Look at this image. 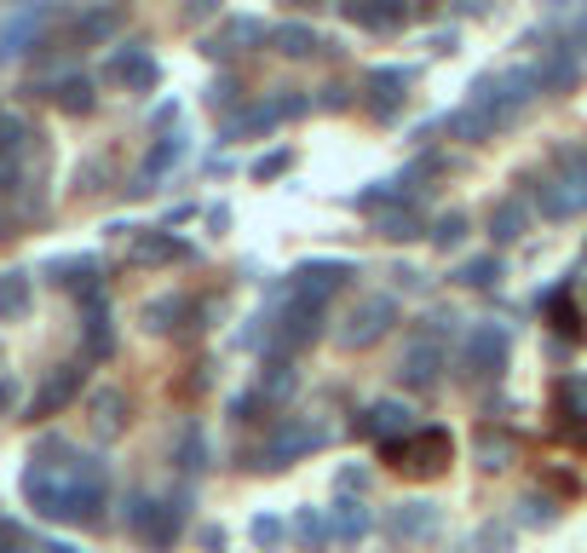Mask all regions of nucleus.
<instances>
[{
	"mask_svg": "<svg viewBox=\"0 0 587 553\" xmlns=\"http://www.w3.org/2000/svg\"><path fill=\"white\" fill-rule=\"evenodd\" d=\"M530 98H535V75L530 69H496V75H478L472 93H467V105L461 110H449L438 128L449 139H496L501 128H513V121L530 110Z\"/></svg>",
	"mask_w": 587,
	"mask_h": 553,
	"instance_id": "1",
	"label": "nucleus"
},
{
	"mask_svg": "<svg viewBox=\"0 0 587 553\" xmlns=\"http://www.w3.org/2000/svg\"><path fill=\"white\" fill-rule=\"evenodd\" d=\"M380 462L398 467L403 479H444L449 462H455V438H449V426H415L410 438H392V444H380Z\"/></svg>",
	"mask_w": 587,
	"mask_h": 553,
	"instance_id": "2",
	"label": "nucleus"
},
{
	"mask_svg": "<svg viewBox=\"0 0 587 553\" xmlns=\"http://www.w3.org/2000/svg\"><path fill=\"white\" fill-rule=\"evenodd\" d=\"M260 323H265V358H294V351H305L323 335V306H305L289 289H276L271 312H260Z\"/></svg>",
	"mask_w": 587,
	"mask_h": 553,
	"instance_id": "3",
	"label": "nucleus"
},
{
	"mask_svg": "<svg viewBox=\"0 0 587 553\" xmlns=\"http://www.w3.org/2000/svg\"><path fill=\"white\" fill-rule=\"evenodd\" d=\"M328 444V426L312 421V415H294V421H276L271 433H265V449H260V462L253 467H265V473H283L294 467L300 456H312V449Z\"/></svg>",
	"mask_w": 587,
	"mask_h": 553,
	"instance_id": "4",
	"label": "nucleus"
},
{
	"mask_svg": "<svg viewBox=\"0 0 587 553\" xmlns=\"http://www.w3.org/2000/svg\"><path fill=\"white\" fill-rule=\"evenodd\" d=\"M507 358H513V329L507 323H472L467 340H461V381H490V375L507 369Z\"/></svg>",
	"mask_w": 587,
	"mask_h": 553,
	"instance_id": "5",
	"label": "nucleus"
},
{
	"mask_svg": "<svg viewBox=\"0 0 587 553\" xmlns=\"http://www.w3.org/2000/svg\"><path fill=\"white\" fill-rule=\"evenodd\" d=\"M392 323H398V300H392V294H363V300H357V306L340 317L335 340H340L346 351H369L374 340L392 335Z\"/></svg>",
	"mask_w": 587,
	"mask_h": 553,
	"instance_id": "6",
	"label": "nucleus"
},
{
	"mask_svg": "<svg viewBox=\"0 0 587 553\" xmlns=\"http://www.w3.org/2000/svg\"><path fill=\"white\" fill-rule=\"evenodd\" d=\"M444 369H449V346H444L438 335L415 329L410 340H403V358H398V381H403V392H432V387L444 381Z\"/></svg>",
	"mask_w": 587,
	"mask_h": 553,
	"instance_id": "7",
	"label": "nucleus"
},
{
	"mask_svg": "<svg viewBox=\"0 0 587 553\" xmlns=\"http://www.w3.org/2000/svg\"><path fill=\"white\" fill-rule=\"evenodd\" d=\"M305 110H312V98L294 93V87H283V93L260 98L253 110H242V116L225 121V139H253V133H271V128H283V121H294V116H305Z\"/></svg>",
	"mask_w": 587,
	"mask_h": 553,
	"instance_id": "8",
	"label": "nucleus"
},
{
	"mask_svg": "<svg viewBox=\"0 0 587 553\" xmlns=\"http://www.w3.org/2000/svg\"><path fill=\"white\" fill-rule=\"evenodd\" d=\"M265 41H271L265 23H260V18H248V12H237V18H225L219 30L202 35V53L219 58V64H237L242 53H253V46H265Z\"/></svg>",
	"mask_w": 587,
	"mask_h": 553,
	"instance_id": "9",
	"label": "nucleus"
},
{
	"mask_svg": "<svg viewBox=\"0 0 587 553\" xmlns=\"http://www.w3.org/2000/svg\"><path fill=\"white\" fill-rule=\"evenodd\" d=\"M351 276H357L351 260H305V265L289 276V294L305 300V306H323V300H328V294H340Z\"/></svg>",
	"mask_w": 587,
	"mask_h": 553,
	"instance_id": "10",
	"label": "nucleus"
},
{
	"mask_svg": "<svg viewBox=\"0 0 587 553\" xmlns=\"http://www.w3.org/2000/svg\"><path fill=\"white\" fill-rule=\"evenodd\" d=\"M438 531H444L438 501H398V508H387V536L392 542H432Z\"/></svg>",
	"mask_w": 587,
	"mask_h": 553,
	"instance_id": "11",
	"label": "nucleus"
},
{
	"mask_svg": "<svg viewBox=\"0 0 587 553\" xmlns=\"http://www.w3.org/2000/svg\"><path fill=\"white\" fill-rule=\"evenodd\" d=\"M105 82H116V87H127V93H156L162 64L150 58V46H116L110 64H105Z\"/></svg>",
	"mask_w": 587,
	"mask_h": 553,
	"instance_id": "12",
	"label": "nucleus"
},
{
	"mask_svg": "<svg viewBox=\"0 0 587 553\" xmlns=\"http://www.w3.org/2000/svg\"><path fill=\"white\" fill-rule=\"evenodd\" d=\"M403 98H410V69H403V64H380V69L363 75V105L374 116H398Z\"/></svg>",
	"mask_w": 587,
	"mask_h": 553,
	"instance_id": "13",
	"label": "nucleus"
},
{
	"mask_svg": "<svg viewBox=\"0 0 587 553\" xmlns=\"http://www.w3.org/2000/svg\"><path fill=\"white\" fill-rule=\"evenodd\" d=\"M410 404H398V398H380V404H369L363 415L351 421V433H363V438H380V444H392L398 433L410 438Z\"/></svg>",
	"mask_w": 587,
	"mask_h": 553,
	"instance_id": "14",
	"label": "nucleus"
},
{
	"mask_svg": "<svg viewBox=\"0 0 587 553\" xmlns=\"http://www.w3.org/2000/svg\"><path fill=\"white\" fill-rule=\"evenodd\" d=\"M346 23H357V30H374V35H398L403 23H410V7L403 0H346Z\"/></svg>",
	"mask_w": 587,
	"mask_h": 553,
	"instance_id": "15",
	"label": "nucleus"
},
{
	"mask_svg": "<svg viewBox=\"0 0 587 553\" xmlns=\"http://www.w3.org/2000/svg\"><path fill=\"white\" fill-rule=\"evenodd\" d=\"M530 75H535V93H570L581 82V53L576 46H553V53H542V64H535Z\"/></svg>",
	"mask_w": 587,
	"mask_h": 553,
	"instance_id": "16",
	"label": "nucleus"
},
{
	"mask_svg": "<svg viewBox=\"0 0 587 553\" xmlns=\"http://www.w3.org/2000/svg\"><path fill=\"white\" fill-rule=\"evenodd\" d=\"M75 392H81V364H64V369H53V375H46V381H41L35 404H30V421L58 415L64 404H75Z\"/></svg>",
	"mask_w": 587,
	"mask_h": 553,
	"instance_id": "17",
	"label": "nucleus"
},
{
	"mask_svg": "<svg viewBox=\"0 0 587 553\" xmlns=\"http://www.w3.org/2000/svg\"><path fill=\"white\" fill-rule=\"evenodd\" d=\"M369 531H374V513L363 508V496H340L335 508H328V542L351 547V542H363Z\"/></svg>",
	"mask_w": 587,
	"mask_h": 553,
	"instance_id": "18",
	"label": "nucleus"
},
{
	"mask_svg": "<svg viewBox=\"0 0 587 553\" xmlns=\"http://www.w3.org/2000/svg\"><path fill=\"white\" fill-rule=\"evenodd\" d=\"M535 203H542V219H576V214H587V185L570 180V173H558V180L542 185Z\"/></svg>",
	"mask_w": 587,
	"mask_h": 553,
	"instance_id": "19",
	"label": "nucleus"
},
{
	"mask_svg": "<svg viewBox=\"0 0 587 553\" xmlns=\"http://www.w3.org/2000/svg\"><path fill=\"white\" fill-rule=\"evenodd\" d=\"M87 415H93V433L98 438H121L127 433V392H116V387H98L93 398H87Z\"/></svg>",
	"mask_w": 587,
	"mask_h": 553,
	"instance_id": "20",
	"label": "nucleus"
},
{
	"mask_svg": "<svg viewBox=\"0 0 587 553\" xmlns=\"http://www.w3.org/2000/svg\"><path fill=\"white\" fill-rule=\"evenodd\" d=\"M127 260H133V265H173V260H191V248L178 242L173 231H139L133 248H127Z\"/></svg>",
	"mask_w": 587,
	"mask_h": 553,
	"instance_id": "21",
	"label": "nucleus"
},
{
	"mask_svg": "<svg viewBox=\"0 0 587 553\" xmlns=\"http://www.w3.org/2000/svg\"><path fill=\"white\" fill-rule=\"evenodd\" d=\"M553 410L565 415V433H587V375H558Z\"/></svg>",
	"mask_w": 587,
	"mask_h": 553,
	"instance_id": "22",
	"label": "nucleus"
},
{
	"mask_svg": "<svg viewBox=\"0 0 587 553\" xmlns=\"http://www.w3.org/2000/svg\"><path fill=\"white\" fill-rule=\"evenodd\" d=\"M81 329H87V358H110V351H116V329H110L105 294L81 300Z\"/></svg>",
	"mask_w": 587,
	"mask_h": 553,
	"instance_id": "23",
	"label": "nucleus"
},
{
	"mask_svg": "<svg viewBox=\"0 0 587 553\" xmlns=\"http://www.w3.org/2000/svg\"><path fill=\"white\" fill-rule=\"evenodd\" d=\"M191 317H196V306L185 294H162V300L144 306V329L150 335H173V329H191Z\"/></svg>",
	"mask_w": 587,
	"mask_h": 553,
	"instance_id": "24",
	"label": "nucleus"
},
{
	"mask_svg": "<svg viewBox=\"0 0 587 553\" xmlns=\"http://www.w3.org/2000/svg\"><path fill=\"white\" fill-rule=\"evenodd\" d=\"M271 46H276V53H283V58L305 64V58H317L328 41L312 30V23H276V30H271Z\"/></svg>",
	"mask_w": 587,
	"mask_h": 553,
	"instance_id": "25",
	"label": "nucleus"
},
{
	"mask_svg": "<svg viewBox=\"0 0 587 553\" xmlns=\"http://www.w3.org/2000/svg\"><path fill=\"white\" fill-rule=\"evenodd\" d=\"M265 398V404H289V398L300 392V369H294V358H265L260 364V387H253Z\"/></svg>",
	"mask_w": 587,
	"mask_h": 553,
	"instance_id": "26",
	"label": "nucleus"
},
{
	"mask_svg": "<svg viewBox=\"0 0 587 553\" xmlns=\"http://www.w3.org/2000/svg\"><path fill=\"white\" fill-rule=\"evenodd\" d=\"M185 508H191L185 496H167V501H156V513H150V531H144V542L156 547V553L178 542V531H185Z\"/></svg>",
	"mask_w": 587,
	"mask_h": 553,
	"instance_id": "27",
	"label": "nucleus"
},
{
	"mask_svg": "<svg viewBox=\"0 0 587 553\" xmlns=\"http://www.w3.org/2000/svg\"><path fill=\"white\" fill-rule=\"evenodd\" d=\"M524 231H530V203L524 196H507V203L490 208V237L496 242H519Z\"/></svg>",
	"mask_w": 587,
	"mask_h": 553,
	"instance_id": "28",
	"label": "nucleus"
},
{
	"mask_svg": "<svg viewBox=\"0 0 587 553\" xmlns=\"http://www.w3.org/2000/svg\"><path fill=\"white\" fill-rule=\"evenodd\" d=\"M41 18H46V12H18L12 23H0V64L18 58V53H30L35 35H41Z\"/></svg>",
	"mask_w": 587,
	"mask_h": 553,
	"instance_id": "29",
	"label": "nucleus"
},
{
	"mask_svg": "<svg viewBox=\"0 0 587 553\" xmlns=\"http://www.w3.org/2000/svg\"><path fill=\"white\" fill-rule=\"evenodd\" d=\"M53 283L75 289L81 300H93V294H98V260H93V254H75V260H53Z\"/></svg>",
	"mask_w": 587,
	"mask_h": 553,
	"instance_id": "30",
	"label": "nucleus"
},
{
	"mask_svg": "<svg viewBox=\"0 0 587 553\" xmlns=\"http://www.w3.org/2000/svg\"><path fill=\"white\" fill-rule=\"evenodd\" d=\"M30 300H35L30 276H23V271H0V323L23 317V312H30Z\"/></svg>",
	"mask_w": 587,
	"mask_h": 553,
	"instance_id": "31",
	"label": "nucleus"
},
{
	"mask_svg": "<svg viewBox=\"0 0 587 553\" xmlns=\"http://www.w3.org/2000/svg\"><path fill=\"white\" fill-rule=\"evenodd\" d=\"M185 156H191V139H185V133H167V139H156V150L144 156V180H162V173H173Z\"/></svg>",
	"mask_w": 587,
	"mask_h": 553,
	"instance_id": "32",
	"label": "nucleus"
},
{
	"mask_svg": "<svg viewBox=\"0 0 587 553\" xmlns=\"http://www.w3.org/2000/svg\"><path fill=\"white\" fill-rule=\"evenodd\" d=\"M478 467H483V473L513 467V438L496 433V426H478Z\"/></svg>",
	"mask_w": 587,
	"mask_h": 553,
	"instance_id": "33",
	"label": "nucleus"
},
{
	"mask_svg": "<svg viewBox=\"0 0 587 553\" xmlns=\"http://www.w3.org/2000/svg\"><path fill=\"white\" fill-rule=\"evenodd\" d=\"M374 231L380 237H392V242H410V237H421V214L403 203V208H387V214H374Z\"/></svg>",
	"mask_w": 587,
	"mask_h": 553,
	"instance_id": "34",
	"label": "nucleus"
},
{
	"mask_svg": "<svg viewBox=\"0 0 587 553\" xmlns=\"http://www.w3.org/2000/svg\"><path fill=\"white\" fill-rule=\"evenodd\" d=\"M121 30V7H93L87 18H75V41H110Z\"/></svg>",
	"mask_w": 587,
	"mask_h": 553,
	"instance_id": "35",
	"label": "nucleus"
},
{
	"mask_svg": "<svg viewBox=\"0 0 587 553\" xmlns=\"http://www.w3.org/2000/svg\"><path fill=\"white\" fill-rule=\"evenodd\" d=\"M173 462H178V473H202V467H208V433H202V426H185Z\"/></svg>",
	"mask_w": 587,
	"mask_h": 553,
	"instance_id": "36",
	"label": "nucleus"
},
{
	"mask_svg": "<svg viewBox=\"0 0 587 553\" xmlns=\"http://www.w3.org/2000/svg\"><path fill=\"white\" fill-rule=\"evenodd\" d=\"M53 98H58L64 116H87L93 110V82H87V75H64V82L53 87Z\"/></svg>",
	"mask_w": 587,
	"mask_h": 553,
	"instance_id": "37",
	"label": "nucleus"
},
{
	"mask_svg": "<svg viewBox=\"0 0 587 553\" xmlns=\"http://www.w3.org/2000/svg\"><path fill=\"white\" fill-rule=\"evenodd\" d=\"M455 283L461 289H490V283H501V260L496 254H472V260L455 265Z\"/></svg>",
	"mask_w": 587,
	"mask_h": 553,
	"instance_id": "38",
	"label": "nucleus"
},
{
	"mask_svg": "<svg viewBox=\"0 0 587 553\" xmlns=\"http://www.w3.org/2000/svg\"><path fill=\"white\" fill-rule=\"evenodd\" d=\"M542 312H547V323H553L558 335H581V312H576V300H570L565 289L547 294V300H542Z\"/></svg>",
	"mask_w": 587,
	"mask_h": 553,
	"instance_id": "39",
	"label": "nucleus"
},
{
	"mask_svg": "<svg viewBox=\"0 0 587 553\" xmlns=\"http://www.w3.org/2000/svg\"><path fill=\"white\" fill-rule=\"evenodd\" d=\"M426 237H432V248H444V254H449V248H461V242H467V214H455V208L438 214Z\"/></svg>",
	"mask_w": 587,
	"mask_h": 553,
	"instance_id": "40",
	"label": "nucleus"
},
{
	"mask_svg": "<svg viewBox=\"0 0 587 553\" xmlns=\"http://www.w3.org/2000/svg\"><path fill=\"white\" fill-rule=\"evenodd\" d=\"M294 536H300L305 547H323V542H328V519H323L317 508H300V513H294Z\"/></svg>",
	"mask_w": 587,
	"mask_h": 553,
	"instance_id": "41",
	"label": "nucleus"
},
{
	"mask_svg": "<svg viewBox=\"0 0 587 553\" xmlns=\"http://www.w3.org/2000/svg\"><path fill=\"white\" fill-rule=\"evenodd\" d=\"M237 105H242V87L231 82V75H219V82L208 87V110H214V116H219V110H225V116H231Z\"/></svg>",
	"mask_w": 587,
	"mask_h": 553,
	"instance_id": "42",
	"label": "nucleus"
},
{
	"mask_svg": "<svg viewBox=\"0 0 587 553\" xmlns=\"http://www.w3.org/2000/svg\"><path fill=\"white\" fill-rule=\"evenodd\" d=\"M253 547H260V553H271V547H283V519H276V513H260V519H253Z\"/></svg>",
	"mask_w": 587,
	"mask_h": 553,
	"instance_id": "43",
	"label": "nucleus"
},
{
	"mask_svg": "<svg viewBox=\"0 0 587 553\" xmlns=\"http://www.w3.org/2000/svg\"><path fill=\"white\" fill-rule=\"evenodd\" d=\"M294 167V150H271V156H260V162H253V180H283V173Z\"/></svg>",
	"mask_w": 587,
	"mask_h": 553,
	"instance_id": "44",
	"label": "nucleus"
},
{
	"mask_svg": "<svg viewBox=\"0 0 587 553\" xmlns=\"http://www.w3.org/2000/svg\"><path fill=\"white\" fill-rule=\"evenodd\" d=\"M150 513H156V501H150L144 490H133V496H127V531H150Z\"/></svg>",
	"mask_w": 587,
	"mask_h": 553,
	"instance_id": "45",
	"label": "nucleus"
},
{
	"mask_svg": "<svg viewBox=\"0 0 587 553\" xmlns=\"http://www.w3.org/2000/svg\"><path fill=\"white\" fill-rule=\"evenodd\" d=\"M472 547L478 553H507V547H513V524H483Z\"/></svg>",
	"mask_w": 587,
	"mask_h": 553,
	"instance_id": "46",
	"label": "nucleus"
},
{
	"mask_svg": "<svg viewBox=\"0 0 587 553\" xmlns=\"http://www.w3.org/2000/svg\"><path fill=\"white\" fill-rule=\"evenodd\" d=\"M519 508H524L519 519H524V524H542V531H547V524L558 519V508H553V501H547V496H524V501H519Z\"/></svg>",
	"mask_w": 587,
	"mask_h": 553,
	"instance_id": "47",
	"label": "nucleus"
},
{
	"mask_svg": "<svg viewBox=\"0 0 587 553\" xmlns=\"http://www.w3.org/2000/svg\"><path fill=\"white\" fill-rule=\"evenodd\" d=\"M335 490H340V496H363V490H369V473H363V467H340Z\"/></svg>",
	"mask_w": 587,
	"mask_h": 553,
	"instance_id": "48",
	"label": "nucleus"
},
{
	"mask_svg": "<svg viewBox=\"0 0 587 553\" xmlns=\"http://www.w3.org/2000/svg\"><path fill=\"white\" fill-rule=\"evenodd\" d=\"M346 105H351V87H323L312 98V110H346Z\"/></svg>",
	"mask_w": 587,
	"mask_h": 553,
	"instance_id": "49",
	"label": "nucleus"
},
{
	"mask_svg": "<svg viewBox=\"0 0 587 553\" xmlns=\"http://www.w3.org/2000/svg\"><path fill=\"white\" fill-rule=\"evenodd\" d=\"M196 542L208 547V553H225V531H219V524H202V531H196Z\"/></svg>",
	"mask_w": 587,
	"mask_h": 553,
	"instance_id": "50",
	"label": "nucleus"
},
{
	"mask_svg": "<svg viewBox=\"0 0 587 553\" xmlns=\"http://www.w3.org/2000/svg\"><path fill=\"white\" fill-rule=\"evenodd\" d=\"M214 12H219V0H185V18H191V23L214 18Z\"/></svg>",
	"mask_w": 587,
	"mask_h": 553,
	"instance_id": "51",
	"label": "nucleus"
},
{
	"mask_svg": "<svg viewBox=\"0 0 587 553\" xmlns=\"http://www.w3.org/2000/svg\"><path fill=\"white\" fill-rule=\"evenodd\" d=\"M18 404V381H12V375H0V415H7Z\"/></svg>",
	"mask_w": 587,
	"mask_h": 553,
	"instance_id": "52",
	"label": "nucleus"
},
{
	"mask_svg": "<svg viewBox=\"0 0 587 553\" xmlns=\"http://www.w3.org/2000/svg\"><path fill=\"white\" fill-rule=\"evenodd\" d=\"M0 553H23V542H18L12 524H0Z\"/></svg>",
	"mask_w": 587,
	"mask_h": 553,
	"instance_id": "53",
	"label": "nucleus"
},
{
	"mask_svg": "<svg viewBox=\"0 0 587 553\" xmlns=\"http://www.w3.org/2000/svg\"><path fill=\"white\" fill-rule=\"evenodd\" d=\"M35 553H75V547H69V542H41Z\"/></svg>",
	"mask_w": 587,
	"mask_h": 553,
	"instance_id": "54",
	"label": "nucleus"
},
{
	"mask_svg": "<svg viewBox=\"0 0 587 553\" xmlns=\"http://www.w3.org/2000/svg\"><path fill=\"white\" fill-rule=\"evenodd\" d=\"M581 294H587V283H581Z\"/></svg>",
	"mask_w": 587,
	"mask_h": 553,
	"instance_id": "55",
	"label": "nucleus"
}]
</instances>
